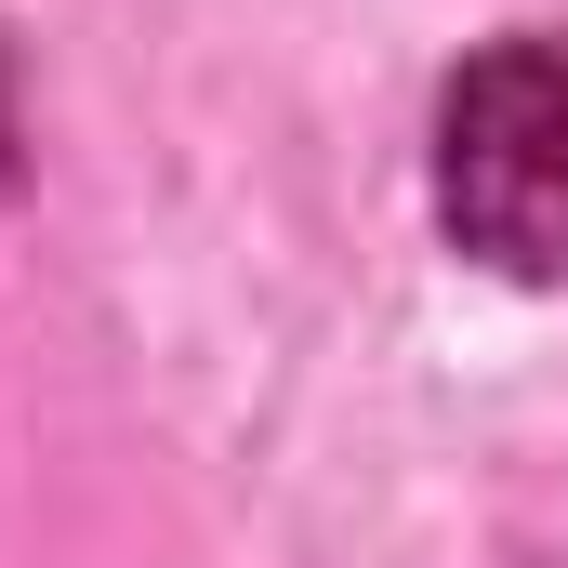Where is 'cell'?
<instances>
[{
	"label": "cell",
	"mask_w": 568,
	"mask_h": 568,
	"mask_svg": "<svg viewBox=\"0 0 568 568\" xmlns=\"http://www.w3.org/2000/svg\"><path fill=\"white\" fill-rule=\"evenodd\" d=\"M436 212L476 265L568 278V40H489L436 106Z\"/></svg>",
	"instance_id": "1"
}]
</instances>
